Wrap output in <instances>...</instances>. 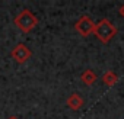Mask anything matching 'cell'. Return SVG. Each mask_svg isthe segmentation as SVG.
Listing matches in <instances>:
<instances>
[{"label":"cell","instance_id":"1","mask_svg":"<svg viewBox=\"0 0 124 119\" xmlns=\"http://www.w3.org/2000/svg\"><path fill=\"white\" fill-rule=\"evenodd\" d=\"M13 23H15V26H16L18 29H21L22 32L28 33V32H31V31L38 25V18H37L29 9H23V10H21V12L15 16Z\"/></svg>","mask_w":124,"mask_h":119},{"label":"cell","instance_id":"2","mask_svg":"<svg viewBox=\"0 0 124 119\" xmlns=\"http://www.w3.org/2000/svg\"><path fill=\"white\" fill-rule=\"evenodd\" d=\"M93 35H95L102 44H108V42L117 35V28H115L108 19H101L98 23H95Z\"/></svg>","mask_w":124,"mask_h":119},{"label":"cell","instance_id":"3","mask_svg":"<svg viewBox=\"0 0 124 119\" xmlns=\"http://www.w3.org/2000/svg\"><path fill=\"white\" fill-rule=\"evenodd\" d=\"M10 55H12V58L15 60L18 64H25L28 60L32 57V51H31L25 44L19 42V44H16V45L12 48Z\"/></svg>","mask_w":124,"mask_h":119},{"label":"cell","instance_id":"4","mask_svg":"<svg viewBox=\"0 0 124 119\" xmlns=\"http://www.w3.org/2000/svg\"><path fill=\"white\" fill-rule=\"evenodd\" d=\"M93 28H95V23L93 20L89 18V16H82L76 23H75V29L78 33H80L82 36H89L91 33H93Z\"/></svg>","mask_w":124,"mask_h":119},{"label":"cell","instance_id":"5","mask_svg":"<svg viewBox=\"0 0 124 119\" xmlns=\"http://www.w3.org/2000/svg\"><path fill=\"white\" fill-rule=\"evenodd\" d=\"M83 103H85V100H83L82 96L78 94V93H72V94L67 97V100H66V105H67L69 109H72V110H79V109H82Z\"/></svg>","mask_w":124,"mask_h":119},{"label":"cell","instance_id":"6","mask_svg":"<svg viewBox=\"0 0 124 119\" xmlns=\"http://www.w3.org/2000/svg\"><path fill=\"white\" fill-rule=\"evenodd\" d=\"M80 80H82L86 86H92V84L98 80V77H96V74H95L92 70H85V71L82 73V76H80Z\"/></svg>","mask_w":124,"mask_h":119},{"label":"cell","instance_id":"7","mask_svg":"<svg viewBox=\"0 0 124 119\" xmlns=\"http://www.w3.org/2000/svg\"><path fill=\"white\" fill-rule=\"evenodd\" d=\"M102 83L105 84V86H108V87H112L117 81H118V76L114 73V71H107L104 76H102Z\"/></svg>","mask_w":124,"mask_h":119},{"label":"cell","instance_id":"8","mask_svg":"<svg viewBox=\"0 0 124 119\" xmlns=\"http://www.w3.org/2000/svg\"><path fill=\"white\" fill-rule=\"evenodd\" d=\"M118 12H120V15L124 18V5H121V7H120V10H118Z\"/></svg>","mask_w":124,"mask_h":119},{"label":"cell","instance_id":"9","mask_svg":"<svg viewBox=\"0 0 124 119\" xmlns=\"http://www.w3.org/2000/svg\"><path fill=\"white\" fill-rule=\"evenodd\" d=\"M9 119H18V118H15V116H10V118H9Z\"/></svg>","mask_w":124,"mask_h":119}]
</instances>
